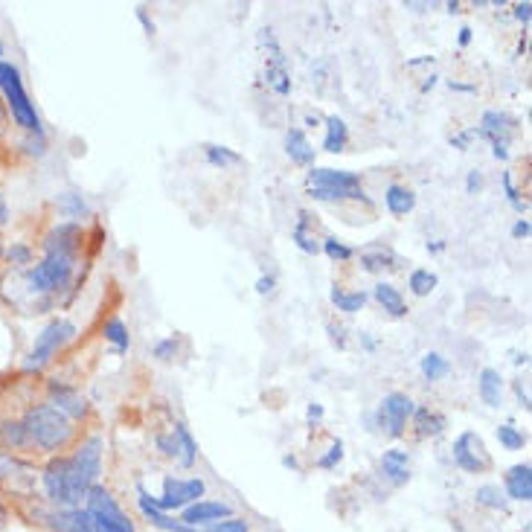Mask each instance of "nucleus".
<instances>
[{
    "label": "nucleus",
    "instance_id": "f03ea898",
    "mask_svg": "<svg viewBox=\"0 0 532 532\" xmlns=\"http://www.w3.org/2000/svg\"><path fill=\"white\" fill-rule=\"evenodd\" d=\"M24 431H27L30 445H38L41 451H59L73 434L70 419L53 405L32 407L27 419H24Z\"/></svg>",
    "mask_w": 532,
    "mask_h": 532
},
{
    "label": "nucleus",
    "instance_id": "a18cd8bd",
    "mask_svg": "<svg viewBox=\"0 0 532 532\" xmlns=\"http://www.w3.org/2000/svg\"><path fill=\"white\" fill-rule=\"evenodd\" d=\"M320 419H323V407L309 405V422H320Z\"/></svg>",
    "mask_w": 532,
    "mask_h": 532
},
{
    "label": "nucleus",
    "instance_id": "f257e3e1",
    "mask_svg": "<svg viewBox=\"0 0 532 532\" xmlns=\"http://www.w3.org/2000/svg\"><path fill=\"white\" fill-rule=\"evenodd\" d=\"M44 492H47L50 501L62 506V509H79L88 498L91 486L82 480V474L76 471L73 460L62 457V460H53L44 471Z\"/></svg>",
    "mask_w": 532,
    "mask_h": 532
},
{
    "label": "nucleus",
    "instance_id": "de8ad7c7",
    "mask_svg": "<svg viewBox=\"0 0 532 532\" xmlns=\"http://www.w3.org/2000/svg\"><path fill=\"white\" fill-rule=\"evenodd\" d=\"M471 41V30H460V44H469Z\"/></svg>",
    "mask_w": 532,
    "mask_h": 532
},
{
    "label": "nucleus",
    "instance_id": "79ce46f5",
    "mask_svg": "<svg viewBox=\"0 0 532 532\" xmlns=\"http://www.w3.org/2000/svg\"><path fill=\"white\" fill-rule=\"evenodd\" d=\"M532 6L530 3H521V6H515V15H518V21H524V24H530V12Z\"/></svg>",
    "mask_w": 532,
    "mask_h": 532
},
{
    "label": "nucleus",
    "instance_id": "1a4fd4ad",
    "mask_svg": "<svg viewBox=\"0 0 532 532\" xmlns=\"http://www.w3.org/2000/svg\"><path fill=\"white\" fill-rule=\"evenodd\" d=\"M413 402L405 393H390L384 396V402L378 407V422H381V431H387L390 437H402L405 434L407 419L413 416Z\"/></svg>",
    "mask_w": 532,
    "mask_h": 532
},
{
    "label": "nucleus",
    "instance_id": "aec40b11",
    "mask_svg": "<svg viewBox=\"0 0 532 532\" xmlns=\"http://www.w3.org/2000/svg\"><path fill=\"white\" fill-rule=\"evenodd\" d=\"M346 143H349V128L341 117H326V137H323V149L329 152V155H341L346 149Z\"/></svg>",
    "mask_w": 532,
    "mask_h": 532
},
{
    "label": "nucleus",
    "instance_id": "2f4dec72",
    "mask_svg": "<svg viewBox=\"0 0 532 532\" xmlns=\"http://www.w3.org/2000/svg\"><path fill=\"white\" fill-rule=\"evenodd\" d=\"M498 442H501L506 451H521L527 445V437L515 425H501L498 428Z\"/></svg>",
    "mask_w": 532,
    "mask_h": 532
},
{
    "label": "nucleus",
    "instance_id": "f704fd0d",
    "mask_svg": "<svg viewBox=\"0 0 532 532\" xmlns=\"http://www.w3.org/2000/svg\"><path fill=\"white\" fill-rule=\"evenodd\" d=\"M341 460H344V442H332L329 454H326V457H320V460H317V466H320V469H335Z\"/></svg>",
    "mask_w": 532,
    "mask_h": 532
},
{
    "label": "nucleus",
    "instance_id": "412c9836",
    "mask_svg": "<svg viewBox=\"0 0 532 532\" xmlns=\"http://www.w3.org/2000/svg\"><path fill=\"white\" fill-rule=\"evenodd\" d=\"M384 204H387V210H390L393 216H407V213H413V207H416V195L407 187L393 184V187H387V192H384Z\"/></svg>",
    "mask_w": 532,
    "mask_h": 532
},
{
    "label": "nucleus",
    "instance_id": "393cba45",
    "mask_svg": "<svg viewBox=\"0 0 532 532\" xmlns=\"http://www.w3.org/2000/svg\"><path fill=\"white\" fill-rule=\"evenodd\" d=\"M105 341H111V344L117 346V352H120V355H126L128 352L131 338H128L126 323H123L120 317H111V320L105 323Z\"/></svg>",
    "mask_w": 532,
    "mask_h": 532
},
{
    "label": "nucleus",
    "instance_id": "cd10ccee",
    "mask_svg": "<svg viewBox=\"0 0 532 532\" xmlns=\"http://www.w3.org/2000/svg\"><path fill=\"white\" fill-rule=\"evenodd\" d=\"M294 242H297V248H300V251L320 253V242H317V236L309 230V221H306V216H303V221L294 227Z\"/></svg>",
    "mask_w": 532,
    "mask_h": 532
},
{
    "label": "nucleus",
    "instance_id": "7ed1b4c3",
    "mask_svg": "<svg viewBox=\"0 0 532 532\" xmlns=\"http://www.w3.org/2000/svg\"><path fill=\"white\" fill-rule=\"evenodd\" d=\"M0 88L6 94V102L12 108V117L18 126H24L27 131L41 134V120L35 114V105L30 102V96L24 91V79H21V70L15 64L0 62Z\"/></svg>",
    "mask_w": 532,
    "mask_h": 532
},
{
    "label": "nucleus",
    "instance_id": "dca6fc26",
    "mask_svg": "<svg viewBox=\"0 0 532 532\" xmlns=\"http://www.w3.org/2000/svg\"><path fill=\"white\" fill-rule=\"evenodd\" d=\"M506 498L512 501H532V466L521 463L506 474Z\"/></svg>",
    "mask_w": 532,
    "mask_h": 532
},
{
    "label": "nucleus",
    "instance_id": "9d476101",
    "mask_svg": "<svg viewBox=\"0 0 532 532\" xmlns=\"http://www.w3.org/2000/svg\"><path fill=\"white\" fill-rule=\"evenodd\" d=\"M224 518H233V509L221 501H198L181 509V524L184 527H210V524H219Z\"/></svg>",
    "mask_w": 532,
    "mask_h": 532
},
{
    "label": "nucleus",
    "instance_id": "a211bd4d",
    "mask_svg": "<svg viewBox=\"0 0 532 532\" xmlns=\"http://www.w3.org/2000/svg\"><path fill=\"white\" fill-rule=\"evenodd\" d=\"M285 152H288V157H291L297 166H312L314 163L312 143H309V137H306L300 128H291V131L285 134Z\"/></svg>",
    "mask_w": 532,
    "mask_h": 532
},
{
    "label": "nucleus",
    "instance_id": "a878e982",
    "mask_svg": "<svg viewBox=\"0 0 532 532\" xmlns=\"http://www.w3.org/2000/svg\"><path fill=\"white\" fill-rule=\"evenodd\" d=\"M437 274L434 271H428V268H416L413 274H410V280H407V285H410V291L416 294V297H428L434 288H437Z\"/></svg>",
    "mask_w": 532,
    "mask_h": 532
},
{
    "label": "nucleus",
    "instance_id": "ddd939ff",
    "mask_svg": "<svg viewBox=\"0 0 532 532\" xmlns=\"http://www.w3.org/2000/svg\"><path fill=\"white\" fill-rule=\"evenodd\" d=\"M157 445L163 448V454L166 457H181V463L184 466H192L195 463V454H198V448H195V439L187 431V425H175V431H172V439L166 437H157Z\"/></svg>",
    "mask_w": 532,
    "mask_h": 532
},
{
    "label": "nucleus",
    "instance_id": "9b49d317",
    "mask_svg": "<svg viewBox=\"0 0 532 532\" xmlns=\"http://www.w3.org/2000/svg\"><path fill=\"white\" fill-rule=\"evenodd\" d=\"M70 460H73L76 471L82 474V480H85L88 486H96L99 471H102V439L91 437L88 442H82V448H79Z\"/></svg>",
    "mask_w": 532,
    "mask_h": 532
},
{
    "label": "nucleus",
    "instance_id": "5701e85b",
    "mask_svg": "<svg viewBox=\"0 0 532 532\" xmlns=\"http://www.w3.org/2000/svg\"><path fill=\"white\" fill-rule=\"evenodd\" d=\"M413 425L422 437H437L445 428V419L439 413H431L428 407H413Z\"/></svg>",
    "mask_w": 532,
    "mask_h": 532
},
{
    "label": "nucleus",
    "instance_id": "c9c22d12",
    "mask_svg": "<svg viewBox=\"0 0 532 532\" xmlns=\"http://www.w3.org/2000/svg\"><path fill=\"white\" fill-rule=\"evenodd\" d=\"M59 204L67 207V213H70V216H82V213H88V207H85L82 195H73V192H64L62 198H59Z\"/></svg>",
    "mask_w": 532,
    "mask_h": 532
},
{
    "label": "nucleus",
    "instance_id": "f3484780",
    "mask_svg": "<svg viewBox=\"0 0 532 532\" xmlns=\"http://www.w3.org/2000/svg\"><path fill=\"white\" fill-rule=\"evenodd\" d=\"M50 405L56 407V410H62L67 419H82V416L88 413L85 399H82L76 390H70V387H56V384H53V402H50Z\"/></svg>",
    "mask_w": 532,
    "mask_h": 532
},
{
    "label": "nucleus",
    "instance_id": "49530a36",
    "mask_svg": "<svg viewBox=\"0 0 532 532\" xmlns=\"http://www.w3.org/2000/svg\"><path fill=\"white\" fill-rule=\"evenodd\" d=\"M6 219H9V207H6V201L0 198V227L6 224Z\"/></svg>",
    "mask_w": 532,
    "mask_h": 532
},
{
    "label": "nucleus",
    "instance_id": "58836bf2",
    "mask_svg": "<svg viewBox=\"0 0 532 532\" xmlns=\"http://www.w3.org/2000/svg\"><path fill=\"white\" fill-rule=\"evenodd\" d=\"M175 352H178V341L175 338H169V341H160L155 346V355L160 361H169V358H175Z\"/></svg>",
    "mask_w": 532,
    "mask_h": 532
},
{
    "label": "nucleus",
    "instance_id": "2eb2a0df",
    "mask_svg": "<svg viewBox=\"0 0 532 532\" xmlns=\"http://www.w3.org/2000/svg\"><path fill=\"white\" fill-rule=\"evenodd\" d=\"M309 187L329 189H361V178L352 172H338V169H312L309 172Z\"/></svg>",
    "mask_w": 532,
    "mask_h": 532
},
{
    "label": "nucleus",
    "instance_id": "c756f323",
    "mask_svg": "<svg viewBox=\"0 0 532 532\" xmlns=\"http://www.w3.org/2000/svg\"><path fill=\"white\" fill-rule=\"evenodd\" d=\"M361 262H364V268L367 271H381V268H396L393 262H396V256L390 251H384V248H376V251H367L361 256Z\"/></svg>",
    "mask_w": 532,
    "mask_h": 532
},
{
    "label": "nucleus",
    "instance_id": "473e14b6",
    "mask_svg": "<svg viewBox=\"0 0 532 532\" xmlns=\"http://www.w3.org/2000/svg\"><path fill=\"white\" fill-rule=\"evenodd\" d=\"M204 152H207V160H210L213 166H221V169L242 163V157L236 155V152H230V149H224V146H207Z\"/></svg>",
    "mask_w": 532,
    "mask_h": 532
},
{
    "label": "nucleus",
    "instance_id": "4468645a",
    "mask_svg": "<svg viewBox=\"0 0 532 532\" xmlns=\"http://www.w3.org/2000/svg\"><path fill=\"white\" fill-rule=\"evenodd\" d=\"M381 471L393 486H405L410 480V457L402 448H390L381 454Z\"/></svg>",
    "mask_w": 532,
    "mask_h": 532
},
{
    "label": "nucleus",
    "instance_id": "c03bdc74",
    "mask_svg": "<svg viewBox=\"0 0 532 532\" xmlns=\"http://www.w3.org/2000/svg\"><path fill=\"white\" fill-rule=\"evenodd\" d=\"M9 256H12V259H18V262H27V259H30V251H27V248H12Z\"/></svg>",
    "mask_w": 532,
    "mask_h": 532
},
{
    "label": "nucleus",
    "instance_id": "b1692460",
    "mask_svg": "<svg viewBox=\"0 0 532 532\" xmlns=\"http://www.w3.org/2000/svg\"><path fill=\"white\" fill-rule=\"evenodd\" d=\"M332 303H335L344 314H355L364 309L367 294H364V291H352V294H346L341 288H332Z\"/></svg>",
    "mask_w": 532,
    "mask_h": 532
},
{
    "label": "nucleus",
    "instance_id": "20e7f679",
    "mask_svg": "<svg viewBox=\"0 0 532 532\" xmlns=\"http://www.w3.org/2000/svg\"><path fill=\"white\" fill-rule=\"evenodd\" d=\"M73 265H76V253L47 251L44 262H38L30 271V285L41 294L59 291L73 277Z\"/></svg>",
    "mask_w": 532,
    "mask_h": 532
},
{
    "label": "nucleus",
    "instance_id": "6e6552de",
    "mask_svg": "<svg viewBox=\"0 0 532 532\" xmlns=\"http://www.w3.org/2000/svg\"><path fill=\"white\" fill-rule=\"evenodd\" d=\"M454 463L469 474H483L486 469H492V457L486 451V442L480 434L466 431L460 434L454 442Z\"/></svg>",
    "mask_w": 532,
    "mask_h": 532
},
{
    "label": "nucleus",
    "instance_id": "a19ab883",
    "mask_svg": "<svg viewBox=\"0 0 532 532\" xmlns=\"http://www.w3.org/2000/svg\"><path fill=\"white\" fill-rule=\"evenodd\" d=\"M512 236H515V239H521V236H530V221H518V224H515V227H512Z\"/></svg>",
    "mask_w": 532,
    "mask_h": 532
},
{
    "label": "nucleus",
    "instance_id": "ea45409f",
    "mask_svg": "<svg viewBox=\"0 0 532 532\" xmlns=\"http://www.w3.org/2000/svg\"><path fill=\"white\" fill-rule=\"evenodd\" d=\"M274 285H277L274 277H259V282H256V291L265 297V294H271V291H274Z\"/></svg>",
    "mask_w": 532,
    "mask_h": 532
},
{
    "label": "nucleus",
    "instance_id": "4be33fe9",
    "mask_svg": "<svg viewBox=\"0 0 532 532\" xmlns=\"http://www.w3.org/2000/svg\"><path fill=\"white\" fill-rule=\"evenodd\" d=\"M376 300L384 306V312H390L393 317H405L407 306L399 294V288H393L390 282H378L376 285Z\"/></svg>",
    "mask_w": 532,
    "mask_h": 532
},
{
    "label": "nucleus",
    "instance_id": "8fccbe9b",
    "mask_svg": "<svg viewBox=\"0 0 532 532\" xmlns=\"http://www.w3.org/2000/svg\"><path fill=\"white\" fill-rule=\"evenodd\" d=\"M0 53H3V47H0Z\"/></svg>",
    "mask_w": 532,
    "mask_h": 532
},
{
    "label": "nucleus",
    "instance_id": "c85d7f7f",
    "mask_svg": "<svg viewBox=\"0 0 532 532\" xmlns=\"http://www.w3.org/2000/svg\"><path fill=\"white\" fill-rule=\"evenodd\" d=\"M477 503L480 506H489V509H506V495L501 492V486H492V483H486V486H480L477 489Z\"/></svg>",
    "mask_w": 532,
    "mask_h": 532
},
{
    "label": "nucleus",
    "instance_id": "39448f33",
    "mask_svg": "<svg viewBox=\"0 0 532 532\" xmlns=\"http://www.w3.org/2000/svg\"><path fill=\"white\" fill-rule=\"evenodd\" d=\"M85 509L94 518V532H134V524L128 521V515L120 509V503L111 498V492H105L102 486H91Z\"/></svg>",
    "mask_w": 532,
    "mask_h": 532
},
{
    "label": "nucleus",
    "instance_id": "7c9ffc66",
    "mask_svg": "<svg viewBox=\"0 0 532 532\" xmlns=\"http://www.w3.org/2000/svg\"><path fill=\"white\" fill-rule=\"evenodd\" d=\"M0 437H3L6 445H12V448H24V445H30L27 431H24V422H6V425L0 428Z\"/></svg>",
    "mask_w": 532,
    "mask_h": 532
},
{
    "label": "nucleus",
    "instance_id": "09e8293b",
    "mask_svg": "<svg viewBox=\"0 0 532 532\" xmlns=\"http://www.w3.org/2000/svg\"><path fill=\"white\" fill-rule=\"evenodd\" d=\"M282 466H288V469H297V460H294V457H285V460H282Z\"/></svg>",
    "mask_w": 532,
    "mask_h": 532
},
{
    "label": "nucleus",
    "instance_id": "423d86ee",
    "mask_svg": "<svg viewBox=\"0 0 532 532\" xmlns=\"http://www.w3.org/2000/svg\"><path fill=\"white\" fill-rule=\"evenodd\" d=\"M73 335H76V326H73L70 320H53L50 326H44V332L35 338L30 361H27V370H41Z\"/></svg>",
    "mask_w": 532,
    "mask_h": 532
},
{
    "label": "nucleus",
    "instance_id": "4c0bfd02",
    "mask_svg": "<svg viewBox=\"0 0 532 532\" xmlns=\"http://www.w3.org/2000/svg\"><path fill=\"white\" fill-rule=\"evenodd\" d=\"M15 471H27V466H21V463L12 460L9 454H0V480H12Z\"/></svg>",
    "mask_w": 532,
    "mask_h": 532
},
{
    "label": "nucleus",
    "instance_id": "72a5a7b5",
    "mask_svg": "<svg viewBox=\"0 0 532 532\" xmlns=\"http://www.w3.org/2000/svg\"><path fill=\"white\" fill-rule=\"evenodd\" d=\"M320 251H326V256L329 259H335V262H349L352 259V248H346V245H341L338 239H323V245H320Z\"/></svg>",
    "mask_w": 532,
    "mask_h": 532
},
{
    "label": "nucleus",
    "instance_id": "37998d69",
    "mask_svg": "<svg viewBox=\"0 0 532 532\" xmlns=\"http://www.w3.org/2000/svg\"><path fill=\"white\" fill-rule=\"evenodd\" d=\"M480 187H483V178H480L477 172H471V175H469V192H471V195H474V192H477Z\"/></svg>",
    "mask_w": 532,
    "mask_h": 532
},
{
    "label": "nucleus",
    "instance_id": "0eeeda50",
    "mask_svg": "<svg viewBox=\"0 0 532 532\" xmlns=\"http://www.w3.org/2000/svg\"><path fill=\"white\" fill-rule=\"evenodd\" d=\"M207 492V483L192 477V480H175V477H166L163 480V495L157 498V506L163 512H178V509H187L192 503H198Z\"/></svg>",
    "mask_w": 532,
    "mask_h": 532
},
{
    "label": "nucleus",
    "instance_id": "e433bc0d",
    "mask_svg": "<svg viewBox=\"0 0 532 532\" xmlns=\"http://www.w3.org/2000/svg\"><path fill=\"white\" fill-rule=\"evenodd\" d=\"M207 532H248V524L239 521V518H224L219 524H210Z\"/></svg>",
    "mask_w": 532,
    "mask_h": 532
},
{
    "label": "nucleus",
    "instance_id": "bb28decb",
    "mask_svg": "<svg viewBox=\"0 0 532 532\" xmlns=\"http://www.w3.org/2000/svg\"><path fill=\"white\" fill-rule=\"evenodd\" d=\"M448 370H451V364H448V358H442L439 352H428V355L422 358V376L428 378V381L445 378L448 376Z\"/></svg>",
    "mask_w": 532,
    "mask_h": 532
},
{
    "label": "nucleus",
    "instance_id": "6ab92c4d",
    "mask_svg": "<svg viewBox=\"0 0 532 532\" xmlns=\"http://www.w3.org/2000/svg\"><path fill=\"white\" fill-rule=\"evenodd\" d=\"M477 390H480V399L489 407H501L503 402V378L498 370L486 367L480 373V381H477Z\"/></svg>",
    "mask_w": 532,
    "mask_h": 532
},
{
    "label": "nucleus",
    "instance_id": "f8f14e48",
    "mask_svg": "<svg viewBox=\"0 0 532 532\" xmlns=\"http://www.w3.org/2000/svg\"><path fill=\"white\" fill-rule=\"evenodd\" d=\"M137 506H140V512L146 515V521L157 527V530L163 532H192L189 527H184L181 521H175L169 512H163L160 506H157V498H152L143 486H137Z\"/></svg>",
    "mask_w": 532,
    "mask_h": 532
}]
</instances>
